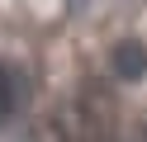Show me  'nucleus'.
I'll return each instance as SVG.
<instances>
[{
    "label": "nucleus",
    "mask_w": 147,
    "mask_h": 142,
    "mask_svg": "<svg viewBox=\"0 0 147 142\" xmlns=\"http://www.w3.org/2000/svg\"><path fill=\"white\" fill-rule=\"evenodd\" d=\"M71 123H76V142H109L114 137V100L100 90H86Z\"/></svg>",
    "instance_id": "f257e3e1"
},
{
    "label": "nucleus",
    "mask_w": 147,
    "mask_h": 142,
    "mask_svg": "<svg viewBox=\"0 0 147 142\" xmlns=\"http://www.w3.org/2000/svg\"><path fill=\"white\" fill-rule=\"evenodd\" d=\"M114 71L123 76V81H138V76L147 71V47L138 43V38H123V43H114Z\"/></svg>",
    "instance_id": "f03ea898"
},
{
    "label": "nucleus",
    "mask_w": 147,
    "mask_h": 142,
    "mask_svg": "<svg viewBox=\"0 0 147 142\" xmlns=\"http://www.w3.org/2000/svg\"><path fill=\"white\" fill-rule=\"evenodd\" d=\"M142 137H147V133H142Z\"/></svg>",
    "instance_id": "7ed1b4c3"
}]
</instances>
